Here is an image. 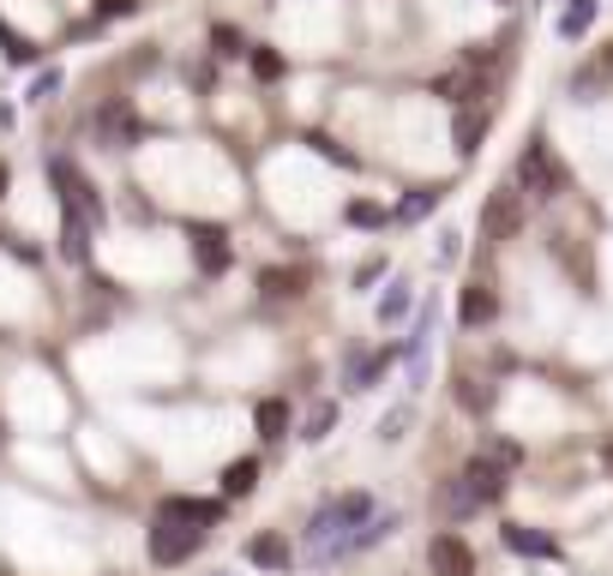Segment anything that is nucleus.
Instances as JSON below:
<instances>
[{"mask_svg": "<svg viewBox=\"0 0 613 576\" xmlns=\"http://www.w3.org/2000/svg\"><path fill=\"white\" fill-rule=\"evenodd\" d=\"M367 522H374V493L325 498V505L313 510V522H306V553H313L319 565H331V558H343V553H361Z\"/></svg>", "mask_w": 613, "mask_h": 576, "instance_id": "1", "label": "nucleus"}, {"mask_svg": "<svg viewBox=\"0 0 613 576\" xmlns=\"http://www.w3.org/2000/svg\"><path fill=\"white\" fill-rule=\"evenodd\" d=\"M505 486H511V463H500L493 451H481V456H469L464 463V475H452L445 481V493H439V505H445V517H476V510H488V505H500L505 498Z\"/></svg>", "mask_w": 613, "mask_h": 576, "instance_id": "2", "label": "nucleus"}, {"mask_svg": "<svg viewBox=\"0 0 613 576\" xmlns=\"http://www.w3.org/2000/svg\"><path fill=\"white\" fill-rule=\"evenodd\" d=\"M517 187L530 192V199H559V192L571 187V174H566V162L554 157V145H547L542 133L530 138V145H523V157H517Z\"/></svg>", "mask_w": 613, "mask_h": 576, "instance_id": "3", "label": "nucleus"}, {"mask_svg": "<svg viewBox=\"0 0 613 576\" xmlns=\"http://www.w3.org/2000/svg\"><path fill=\"white\" fill-rule=\"evenodd\" d=\"M199 546H204V529L169 517V510H157V522H151V565H187Z\"/></svg>", "mask_w": 613, "mask_h": 576, "instance_id": "4", "label": "nucleus"}, {"mask_svg": "<svg viewBox=\"0 0 613 576\" xmlns=\"http://www.w3.org/2000/svg\"><path fill=\"white\" fill-rule=\"evenodd\" d=\"M523 216H530V192H523L517 181L493 187L488 204H481V235H488V240H511L523 228Z\"/></svg>", "mask_w": 613, "mask_h": 576, "instance_id": "5", "label": "nucleus"}, {"mask_svg": "<svg viewBox=\"0 0 613 576\" xmlns=\"http://www.w3.org/2000/svg\"><path fill=\"white\" fill-rule=\"evenodd\" d=\"M187 235H193V264H199V276H223L229 264H235V247H229V235H223V228L193 223Z\"/></svg>", "mask_w": 613, "mask_h": 576, "instance_id": "6", "label": "nucleus"}, {"mask_svg": "<svg viewBox=\"0 0 613 576\" xmlns=\"http://www.w3.org/2000/svg\"><path fill=\"white\" fill-rule=\"evenodd\" d=\"M427 571L433 576H476V553L464 534H433L427 541Z\"/></svg>", "mask_w": 613, "mask_h": 576, "instance_id": "7", "label": "nucleus"}, {"mask_svg": "<svg viewBox=\"0 0 613 576\" xmlns=\"http://www.w3.org/2000/svg\"><path fill=\"white\" fill-rule=\"evenodd\" d=\"M500 541L511 546V553H523V558H559V541L542 534V529H530V522H505Z\"/></svg>", "mask_w": 613, "mask_h": 576, "instance_id": "8", "label": "nucleus"}, {"mask_svg": "<svg viewBox=\"0 0 613 576\" xmlns=\"http://www.w3.org/2000/svg\"><path fill=\"white\" fill-rule=\"evenodd\" d=\"M91 216H79V211H67L60 216V259L67 264H91Z\"/></svg>", "mask_w": 613, "mask_h": 576, "instance_id": "9", "label": "nucleus"}, {"mask_svg": "<svg viewBox=\"0 0 613 576\" xmlns=\"http://www.w3.org/2000/svg\"><path fill=\"white\" fill-rule=\"evenodd\" d=\"M391 361H398L391 349H379V354H349V366H343V391H374V384L386 379Z\"/></svg>", "mask_w": 613, "mask_h": 576, "instance_id": "10", "label": "nucleus"}, {"mask_svg": "<svg viewBox=\"0 0 613 576\" xmlns=\"http://www.w3.org/2000/svg\"><path fill=\"white\" fill-rule=\"evenodd\" d=\"M457 318H464L469 330L493 325V318H500V294H493L488 283H469V289H464V306H457Z\"/></svg>", "mask_w": 613, "mask_h": 576, "instance_id": "11", "label": "nucleus"}, {"mask_svg": "<svg viewBox=\"0 0 613 576\" xmlns=\"http://www.w3.org/2000/svg\"><path fill=\"white\" fill-rule=\"evenodd\" d=\"M452 138H457V157H476L481 150V138H488V109H457V126H452Z\"/></svg>", "mask_w": 613, "mask_h": 576, "instance_id": "12", "label": "nucleus"}, {"mask_svg": "<svg viewBox=\"0 0 613 576\" xmlns=\"http://www.w3.org/2000/svg\"><path fill=\"white\" fill-rule=\"evenodd\" d=\"M595 12H602V0H566V12H559V36L566 43H583L595 24Z\"/></svg>", "mask_w": 613, "mask_h": 576, "instance_id": "13", "label": "nucleus"}, {"mask_svg": "<svg viewBox=\"0 0 613 576\" xmlns=\"http://www.w3.org/2000/svg\"><path fill=\"white\" fill-rule=\"evenodd\" d=\"M247 558L259 571H289V541H283V534H253V541H247Z\"/></svg>", "mask_w": 613, "mask_h": 576, "instance_id": "14", "label": "nucleus"}, {"mask_svg": "<svg viewBox=\"0 0 613 576\" xmlns=\"http://www.w3.org/2000/svg\"><path fill=\"white\" fill-rule=\"evenodd\" d=\"M439 199H445V187H415V192H403V199H398V211H391V216H398V223H421V216L439 211Z\"/></svg>", "mask_w": 613, "mask_h": 576, "instance_id": "15", "label": "nucleus"}, {"mask_svg": "<svg viewBox=\"0 0 613 576\" xmlns=\"http://www.w3.org/2000/svg\"><path fill=\"white\" fill-rule=\"evenodd\" d=\"M169 517H181V522H193V529H211L216 517H223V505H216V498H169Z\"/></svg>", "mask_w": 613, "mask_h": 576, "instance_id": "16", "label": "nucleus"}, {"mask_svg": "<svg viewBox=\"0 0 613 576\" xmlns=\"http://www.w3.org/2000/svg\"><path fill=\"white\" fill-rule=\"evenodd\" d=\"M253 427H259V439L265 444H277L289 432V403L283 396H271V403H259V415H253Z\"/></svg>", "mask_w": 613, "mask_h": 576, "instance_id": "17", "label": "nucleus"}, {"mask_svg": "<svg viewBox=\"0 0 613 576\" xmlns=\"http://www.w3.org/2000/svg\"><path fill=\"white\" fill-rule=\"evenodd\" d=\"M259 289H265V294H277V301H296V294L306 289V271H301V264H283V271H265V276H259Z\"/></svg>", "mask_w": 613, "mask_h": 576, "instance_id": "18", "label": "nucleus"}, {"mask_svg": "<svg viewBox=\"0 0 613 576\" xmlns=\"http://www.w3.org/2000/svg\"><path fill=\"white\" fill-rule=\"evenodd\" d=\"M253 481H259V463H253V456H235V463L223 468V493L229 498H247Z\"/></svg>", "mask_w": 613, "mask_h": 576, "instance_id": "19", "label": "nucleus"}, {"mask_svg": "<svg viewBox=\"0 0 613 576\" xmlns=\"http://www.w3.org/2000/svg\"><path fill=\"white\" fill-rule=\"evenodd\" d=\"M331 427H337V403H313V415L301 420V439L319 444V439H331Z\"/></svg>", "mask_w": 613, "mask_h": 576, "instance_id": "20", "label": "nucleus"}, {"mask_svg": "<svg viewBox=\"0 0 613 576\" xmlns=\"http://www.w3.org/2000/svg\"><path fill=\"white\" fill-rule=\"evenodd\" d=\"M409 301H415V294H409V283L398 276V283H391L386 294H379V325H398V318L409 313Z\"/></svg>", "mask_w": 613, "mask_h": 576, "instance_id": "21", "label": "nucleus"}, {"mask_svg": "<svg viewBox=\"0 0 613 576\" xmlns=\"http://www.w3.org/2000/svg\"><path fill=\"white\" fill-rule=\"evenodd\" d=\"M241 48H247V43H241L235 24H211V55H216V60H235Z\"/></svg>", "mask_w": 613, "mask_h": 576, "instance_id": "22", "label": "nucleus"}, {"mask_svg": "<svg viewBox=\"0 0 613 576\" xmlns=\"http://www.w3.org/2000/svg\"><path fill=\"white\" fill-rule=\"evenodd\" d=\"M0 43H7V67H36V60H43V48H36V43H19L12 31H0Z\"/></svg>", "mask_w": 613, "mask_h": 576, "instance_id": "23", "label": "nucleus"}, {"mask_svg": "<svg viewBox=\"0 0 613 576\" xmlns=\"http://www.w3.org/2000/svg\"><path fill=\"white\" fill-rule=\"evenodd\" d=\"M409 420H415V408H409V403H398L386 420H379V439H386V444H398L403 432H409Z\"/></svg>", "mask_w": 613, "mask_h": 576, "instance_id": "24", "label": "nucleus"}, {"mask_svg": "<svg viewBox=\"0 0 613 576\" xmlns=\"http://www.w3.org/2000/svg\"><path fill=\"white\" fill-rule=\"evenodd\" d=\"M343 216H349L355 228H379V223H386V204H374V199H355Z\"/></svg>", "mask_w": 613, "mask_h": 576, "instance_id": "25", "label": "nucleus"}, {"mask_svg": "<svg viewBox=\"0 0 613 576\" xmlns=\"http://www.w3.org/2000/svg\"><path fill=\"white\" fill-rule=\"evenodd\" d=\"M457 403L481 415V408H493V391H488V384H476V379H457Z\"/></svg>", "mask_w": 613, "mask_h": 576, "instance_id": "26", "label": "nucleus"}, {"mask_svg": "<svg viewBox=\"0 0 613 576\" xmlns=\"http://www.w3.org/2000/svg\"><path fill=\"white\" fill-rule=\"evenodd\" d=\"M247 60H253V72H259V79H283V55H277V48H265V43H259Z\"/></svg>", "mask_w": 613, "mask_h": 576, "instance_id": "27", "label": "nucleus"}, {"mask_svg": "<svg viewBox=\"0 0 613 576\" xmlns=\"http://www.w3.org/2000/svg\"><path fill=\"white\" fill-rule=\"evenodd\" d=\"M138 0H97V19H133Z\"/></svg>", "mask_w": 613, "mask_h": 576, "instance_id": "28", "label": "nucleus"}, {"mask_svg": "<svg viewBox=\"0 0 613 576\" xmlns=\"http://www.w3.org/2000/svg\"><path fill=\"white\" fill-rule=\"evenodd\" d=\"M60 91V72H43V79H36L31 84V102H48V97H55Z\"/></svg>", "mask_w": 613, "mask_h": 576, "instance_id": "29", "label": "nucleus"}, {"mask_svg": "<svg viewBox=\"0 0 613 576\" xmlns=\"http://www.w3.org/2000/svg\"><path fill=\"white\" fill-rule=\"evenodd\" d=\"M379 276H386V264H379V259H374V264H361V271H355V289H367V283H379Z\"/></svg>", "mask_w": 613, "mask_h": 576, "instance_id": "30", "label": "nucleus"}, {"mask_svg": "<svg viewBox=\"0 0 613 576\" xmlns=\"http://www.w3.org/2000/svg\"><path fill=\"white\" fill-rule=\"evenodd\" d=\"M595 67H602V72H608V79H613V43L602 48V60H595Z\"/></svg>", "mask_w": 613, "mask_h": 576, "instance_id": "31", "label": "nucleus"}, {"mask_svg": "<svg viewBox=\"0 0 613 576\" xmlns=\"http://www.w3.org/2000/svg\"><path fill=\"white\" fill-rule=\"evenodd\" d=\"M0 199H7V162H0Z\"/></svg>", "mask_w": 613, "mask_h": 576, "instance_id": "32", "label": "nucleus"}, {"mask_svg": "<svg viewBox=\"0 0 613 576\" xmlns=\"http://www.w3.org/2000/svg\"><path fill=\"white\" fill-rule=\"evenodd\" d=\"M500 7H511V0H500Z\"/></svg>", "mask_w": 613, "mask_h": 576, "instance_id": "33", "label": "nucleus"}]
</instances>
